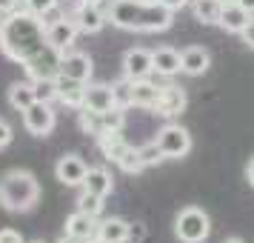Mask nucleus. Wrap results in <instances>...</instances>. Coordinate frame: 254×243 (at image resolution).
Returning a JSON list of instances; mask_svg holds the SVG:
<instances>
[{
    "label": "nucleus",
    "instance_id": "1",
    "mask_svg": "<svg viewBox=\"0 0 254 243\" xmlns=\"http://www.w3.org/2000/svg\"><path fill=\"white\" fill-rule=\"evenodd\" d=\"M46 20L40 14L32 12H12L3 17V29H0V52L14 63H26V60L37 55L46 46Z\"/></svg>",
    "mask_w": 254,
    "mask_h": 243
},
{
    "label": "nucleus",
    "instance_id": "2",
    "mask_svg": "<svg viewBox=\"0 0 254 243\" xmlns=\"http://www.w3.org/2000/svg\"><path fill=\"white\" fill-rule=\"evenodd\" d=\"M109 23L126 32H166L174 23V12L154 0H112L106 9Z\"/></svg>",
    "mask_w": 254,
    "mask_h": 243
},
{
    "label": "nucleus",
    "instance_id": "3",
    "mask_svg": "<svg viewBox=\"0 0 254 243\" xmlns=\"http://www.w3.org/2000/svg\"><path fill=\"white\" fill-rule=\"evenodd\" d=\"M40 200V183L26 169H9L0 177V206L6 212H32Z\"/></svg>",
    "mask_w": 254,
    "mask_h": 243
},
{
    "label": "nucleus",
    "instance_id": "4",
    "mask_svg": "<svg viewBox=\"0 0 254 243\" xmlns=\"http://www.w3.org/2000/svg\"><path fill=\"white\" fill-rule=\"evenodd\" d=\"M174 232H177V238L183 243H203L208 238V232H211L208 215L197 206L183 209V212L177 215V220H174Z\"/></svg>",
    "mask_w": 254,
    "mask_h": 243
},
{
    "label": "nucleus",
    "instance_id": "5",
    "mask_svg": "<svg viewBox=\"0 0 254 243\" xmlns=\"http://www.w3.org/2000/svg\"><path fill=\"white\" fill-rule=\"evenodd\" d=\"M60 60H63V52L55 49L52 43H46L37 55H32V58L26 60V63H20V66L26 69V75H29L32 81H46V78H58L60 75Z\"/></svg>",
    "mask_w": 254,
    "mask_h": 243
},
{
    "label": "nucleus",
    "instance_id": "6",
    "mask_svg": "<svg viewBox=\"0 0 254 243\" xmlns=\"http://www.w3.org/2000/svg\"><path fill=\"white\" fill-rule=\"evenodd\" d=\"M154 140H157V146H160L163 158H183V155H189V149H191V135H189L183 126H177V123L163 126Z\"/></svg>",
    "mask_w": 254,
    "mask_h": 243
},
{
    "label": "nucleus",
    "instance_id": "7",
    "mask_svg": "<svg viewBox=\"0 0 254 243\" xmlns=\"http://www.w3.org/2000/svg\"><path fill=\"white\" fill-rule=\"evenodd\" d=\"M55 123H58V117H55V112H52V103H40V100H35V103L23 112V126H26V132L35 135V138H46V135H52Z\"/></svg>",
    "mask_w": 254,
    "mask_h": 243
},
{
    "label": "nucleus",
    "instance_id": "8",
    "mask_svg": "<svg viewBox=\"0 0 254 243\" xmlns=\"http://www.w3.org/2000/svg\"><path fill=\"white\" fill-rule=\"evenodd\" d=\"M77 35H80V29H77V23L71 20L69 14H60L58 20H49L46 23V40L55 49H60V52H69L74 46Z\"/></svg>",
    "mask_w": 254,
    "mask_h": 243
},
{
    "label": "nucleus",
    "instance_id": "9",
    "mask_svg": "<svg viewBox=\"0 0 254 243\" xmlns=\"http://www.w3.org/2000/svg\"><path fill=\"white\" fill-rule=\"evenodd\" d=\"M69 17L77 23V29H80L83 35H97V32L109 23V17H106L103 9H100L97 3H86V0H83V3L69 14Z\"/></svg>",
    "mask_w": 254,
    "mask_h": 243
},
{
    "label": "nucleus",
    "instance_id": "10",
    "mask_svg": "<svg viewBox=\"0 0 254 243\" xmlns=\"http://www.w3.org/2000/svg\"><path fill=\"white\" fill-rule=\"evenodd\" d=\"M154 72V55L146 49H128L123 55V75L128 81H146Z\"/></svg>",
    "mask_w": 254,
    "mask_h": 243
},
{
    "label": "nucleus",
    "instance_id": "11",
    "mask_svg": "<svg viewBox=\"0 0 254 243\" xmlns=\"http://www.w3.org/2000/svg\"><path fill=\"white\" fill-rule=\"evenodd\" d=\"M86 172H89V166H86L80 155H63L58 166H55V174H58V180L63 186H83Z\"/></svg>",
    "mask_w": 254,
    "mask_h": 243
},
{
    "label": "nucleus",
    "instance_id": "12",
    "mask_svg": "<svg viewBox=\"0 0 254 243\" xmlns=\"http://www.w3.org/2000/svg\"><path fill=\"white\" fill-rule=\"evenodd\" d=\"M92 69L94 63L86 52H63V60H60V75H66L71 81H80V83H89L92 78Z\"/></svg>",
    "mask_w": 254,
    "mask_h": 243
},
{
    "label": "nucleus",
    "instance_id": "13",
    "mask_svg": "<svg viewBox=\"0 0 254 243\" xmlns=\"http://www.w3.org/2000/svg\"><path fill=\"white\" fill-rule=\"evenodd\" d=\"M55 83H58V100H60V103L80 112L83 100H86V83L71 81V78H66V75H58Z\"/></svg>",
    "mask_w": 254,
    "mask_h": 243
},
{
    "label": "nucleus",
    "instance_id": "14",
    "mask_svg": "<svg viewBox=\"0 0 254 243\" xmlns=\"http://www.w3.org/2000/svg\"><path fill=\"white\" fill-rule=\"evenodd\" d=\"M115 86L109 83H94V86H86V100H83V109H92V112H109L115 109Z\"/></svg>",
    "mask_w": 254,
    "mask_h": 243
},
{
    "label": "nucleus",
    "instance_id": "15",
    "mask_svg": "<svg viewBox=\"0 0 254 243\" xmlns=\"http://www.w3.org/2000/svg\"><path fill=\"white\" fill-rule=\"evenodd\" d=\"M183 109H186V92L180 89V86H174V83H166L160 100H157V106H154V112L163 115V117H177Z\"/></svg>",
    "mask_w": 254,
    "mask_h": 243
},
{
    "label": "nucleus",
    "instance_id": "16",
    "mask_svg": "<svg viewBox=\"0 0 254 243\" xmlns=\"http://www.w3.org/2000/svg\"><path fill=\"white\" fill-rule=\"evenodd\" d=\"M163 94V86L146 81H131V106H140V109H154L157 100Z\"/></svg>",
    "mask_w": 254,
    "mask_h": 243
},
{
    "label": "nucleus",
    "instance_id": "17",
    "mask_svg": "<svg viewBox=\"0 0 254 243\" xmlns=\"http://www.w3.org/2000/svg\"><path fill=\"white\" fill-rule=\"evenodd\" d=\"M66 235H71V238H77V241H92L94 235H97V220L92 218V215H86V212H74V215H69L66 218Z\"/></svg>",
    "mask_w": 254,
    "mask_h": 243
},
{
    "label": "nucleus",
    "instance_id": "18",
    "mask_svg": "<svg viewBox=\"0 0 254 243\" xmlns=\"http://www.w3.org/2000/svg\"><path fill=\"white\" fill-rule=\"evenodd\" d=\"M249 20H252V14L243 9L240 3H226L223 6V12H220V23L226 32H231V35H240L243 29L249 26Z\"/></svg>",
    "mask_w": 254,
    "mask_h": 243
},
{
    "label": "nucleus",
    "instance_id": "19",
    "mask_svg": "<svg viewBox=\"0 0 254 243\" xmlns=\"http://www.w3.org/2000/svg\"><path fill=\"white\" fill-rule=\"evenodd\" d=\"M208 63H211V58H208V52L203 46H189L180 52V69L186 75H191V78L203 75L208 69Z\"/></svg>",
    "mask_w": 254,
    "mask_h": 243
},
{
    "label": "nucleus",
    "instance_id": "20",
    "mask_svg": "<svg viewBox=\"0 0 254 243\" xmlns=\"http://www.w3.org/2000/svg\"><path fill=\"white\" fill-rule=\"evenodd\" d=\"M97 146H100V152L106 155V161H115V163L120 161L128 149H131L126 140H123L120 132H103V135L97 138Z\"/></svg>",
    "mask_w": 254,
    "mask_h": 243
},
{
    "label": "nucleus",
    "instance_id": "21",
    "mask_svg": "<svg viewBox=\"0 0 254 243\" xmlns=\"http://www.w3.org/2000/svg\"><path fill=\"white\" fill-rule=\"evenodd\" d=\"M151 55H154V72L163 75V78H172V75H177V72H183L180 69V52L163 46V49H154Z\"/></svg>",
    "mask_w": 254,
    "mask_h": 243
},
{
    "label": "nucleus",
    "instance_id": "22",
    "mask_svg": "<svg viewBox=\"0 0 254 243\" xmlns=\"http://www.w3.org/2000/svg\"><path fill=\"white\" fill-rule=\"evenodd\" d=\"M83 189L86 192H92V195H100L106 197L112 189H115V180H112V172H106V169H89L86 172V180H83Z\"/></svg>",
    "mask_w": 254,
    "mask_h": 243
},
{
    "label": "nucleus",
    "instance_id": "23",
    "mask_svg": "<svg viewBox=\"0 0 254 243\" xmlns=\"http://www.w3.org/2000/svg\"><path fill=\"white\" fill-rule=\"evenodd\" d=\"M37 97H35V83H29V81H17L9 86V106L12 109H17V112H26L29 106L35 103Z\"/></svg>",
    "mask_w": 254,
    "mask_h": 243
},
{
    "label": "nucleus",
    "instance_id": "24",
    "mask_svg": "<svg viewBox=\"0 0 254 243\" xmlns=\"http://www.w3.org/2000/svg\"><path fill=\"white\" fill-rule=\"evenodd\" d=\"M97 238H103L106 243H126L128 241V223L123 218L103 220V223H97Z\"/></svg>",
    "mask_w": 254,
    "mask_h": 243
},
{
    "label": "nucleus",
    "instance_id": "25",
    "mask_svg": "<svg viewBox=\"0 0 254 243\" xmlns=\"http://www.w3.org/2000/svg\"><path fill=\"white\" fill-rule=\"evenodd\" d=\"M223 0H194L191 9H194V17L206 26H217L220 23V12H223Z\"/></svg>",
    "mask_w": 254,
    "mask_h": 243
},
{
    "label": "nucleus",
    "instance_id": "26",
    "mask_svg": "<svg viewBox=\"0 0 254 243\" xmlns=\"http://www.w3.org/2000/svg\"><path fill=\"white\" fill-rule=\"evenodd\" d=\"M80 129L86 135H94V138H100L103 135V112H92V109H80Z\"/></svg>",
    "mask_w": 254,
    "mask_h": 243
},
{
    "label": "nucleus",
    "instance_id": "27",
    "mask_svg": "<svg viewBox=\"0 0 254 243\" xmlns=\"http://www.w3.org/2000/svg\"><path fill=\"white\" fill-rule=\"evenodd\" d=\"M117 166H120L126 174H137V172L146 169V163H143V158H140V149H134V146H131L120 161H117Z\"/></svg>",
    "mask_w": 254,
    "mask_h": 243
},
{
    "label": "nucleus",
    "instance_id": "28",
    "mask_svg": "<svg viewBox=\"0 0 254 243\" xmlns=\"http://www.w3.org/2000/svg\"><path fill=\"white\" fill-rule=\"evenodd\" d=\"M35 83V97L40 103H52V100H58V83L55 78H46V81H32Z\"/></svg>",
    "mask_w": 254,
    "mask_h": 243
},
{
    "label": "nucleus",
    "instance_id": "29",
    "mask_svg": "<svg viewBox=\"0 0 254 243\" xmlns=\"http://www.w3.org/2000/svg\"><path fill=\"white\" fill-rule=\"evenodd\" d=\"M77 209H80V212H86V215H92V218H97V215L103 212V197L92 195V192H86V189H83L80 200H77Z\"/></svg>",
    "mask_w": 254,
    "mask_h": 243
},
{
    "label": "nucleus",
    "instance_id": "30",
    "mask_svg": "<svg viewBox=\"0 0 254 243\" xmlns=\"http://www.w3.org/2000/svg\"><path fill=\"white\" fill-rule=\"evenodd\" d=\"M26 3V9L32 14H40V17H46L49 12H55L58 9V3L60 0H23Z\"/></svg>",
    "mask_w": 254,
    "mask_h": 243
},
{
    "label": "nucleus",
    "instance_id": "31",
    "mask_svg": "<svg viewBox=\"0 0 254 243\" xmlns=\"http://www.w3.org/2000/svg\"><path fill=\"white\" fill-rule=\"evenodd\" d=\"M140 158H143L146 166L160 163L163 161V152H160V146H157V140H151V143H146V146H140Z\"/></svg>",
    "mask_w": 254,
    "mask_h": 243
},
{
    "label": "nucleus",
    "instance_id": "32",
    "mask_svg": "<svg viewBox=\"0 0 254 243\" xmlns=\"http://www.w3.org/2000/svg\"><path fill=\"white\" fill-rule=\"evenodd\" d=\"M115 100H117V106H131V81H120V83H115Z\"/></svg>",
    "mask_w": 254,
    "mask_h": 243
},
{
    "label": "nucleus",
    "instance_id": "33",
    "mask_svg": "<svg viewBox=\"0 0 254 243\" xmlns=\"http://www.w3.org/2000/svg\"><path fill=\"white\" fill-rule=\"evenodd\" d=\"M12 138H14V132H12V126H9V120L0 117V152L12 143Z\"/></svg>",
    "mask_w": 254,
    "mask_h": 243
},
{
    "label": "nucleus",
    "instance_id": "34",
    "mask_svg": "<svg viewBox=\"0 0 254 243\" xmlns=\"http://www.w3.org/2000/svg\"><path fill=\"white\" fill-rule=\"evenodd\" d=\"M0 243H26V241L20 238V232H14V229H0Z\"/></svg>",
    "mask_w": 254,
    "mask_h": 243
},
{
    "label": "nucleus",
    "instance_id": "35",
    "mask_svg": "<svg viewBox=\"0 0 254 243\" xmlns=\"http://www.w3.org/2000/svg\"><path fill=\"white\" fill-rule=\"evenodd\" d=\"M240 37H243V43H246L249 49H254V17L249 20V26L240 32Z\"/></svg>",
    "mask_w": 254,
    "mask_h": 243
},
{
    "label": "nucleus",
    "instance_id": "36",
    "mask_svg": "<svg viewBox=\"0 0 254 243\" xmlns=\"http://www.w3.org/2000/svg\"><path fill=\"white\" fill-rule=\"evenodd\" d=\"M143 235H146V229L140 223H128V241H143Z\"/></svg>",
    "mask_w": 254,
    "mask_h": 243
},
{
    "label": "nucleus",
    "instance_id": "37",
    "mask_svg": "<svg viewBox=\"0 0 254 243\" xmlns=\"http://www.w3.org/2000/svg\"><path fill=\"white\" fill-rule=\"evenodd\" d=\"M17 3H20V0H0V14H3V17L12 14L14 9H17Z\"/></svg>",
    "mask_w": 254,
    "mask_h": 243
},
{
    "label": "nucleus",
    "instance_id": "38",
    "mask_svg": "<svg viewBox=\"0 0 254 243\" xmlns=\"http://www.w3.org/2000/svg\"><path fill=\"white\" fill-rule=\"evenodd\" d=\"M154 3H160V6H169L172 12H177V9H183L189 0H154Z\"/></svg>",
    "mask_w": 254,
    "mask_h": 243
},
{
    "label": "nucleus",
    "instance_id": "39",
    "mask_svg": "<svg viewBox=\"0 0 254 243\" xmlns=\"http://www.w3.org/2000/svg\"><path fill=\"white\" fill-rule=\"evenodd\" d=\"M246 177H249V183L254 186V158L249 161V166H246Z\"/></svg>",
    "mask_w": 254,
    "mask_h": 243
},
{
    "label": "nucleus",
    "instance_id": "40",
    "mask_svg": "<svg viewBox=\"0 0 254 243\" xmlns=\"http://www.w3.org/2000/svg\"><path fill=\"white\" fill-rule=\"evenodd\" d=\"M237 3H240V6H243L249 14H254V0H237Z\"/></svg>",
    "mask_w": 254,
    "mask_h": 243
},
{
    "label": "nucleus",
    "instance_id": "41",
    "mask_svg": "<svg viewBox=\"0 0 254 243\" xmlns=\"http://www.w3.org/2000/svg\"><path fill=\"white\" fill-rule=\"evenodd\" d=\"M58 243H86V241H77V238H71V235H63Z\"/></svg>",
    "mask_w": 254,
    "mask_h": 243
},
{
    "label": "nucleus",
    "instance_id": "42",
    "mask_svg": "<svg viewBox=\"0 0 254 243\" xmlns=\"http://www.w3.org/2000/svg\"><path fill=\"white\" fill-rule=\"evenodd\" d=\"M89 243H106V241H103V238H97V235H94V238H92Z\"/></svg>",
    "mask_w": 254,
    "mask_h": 243
},
{
    "label": "nucleus",
    "instance_id": "43",
    "mask_svg": "<svg viewBox=\"0 0 254 243\" xmlns=\"http://www.w3.org/2000/svg\"><path fill=\"white\" fill-rule=\"evenodd\" d=\"M86 3H97V6H100V3H106V0H86Z\"/></svg>",
    "mask_w": 254,
    "mask_h": 243
},
{
    "label": "nucleus",
    "instance_id": "44",
    "mask_svg": "<svg viewBox=\"0 0 254 243\" xmlns=\"http://www.w3.org/2000/svg\"><path fill=\"white\" fill-rule=\"evenodd\" d=\"M226 243H243V241H237V238H231V241H226Z\"/></svg>",
    "mask_w": 254,
    "mask_h": 243
},
{
    "label": "nucleus",
    "instance_id": "45",
    "mask_svg": "<svg viewBox=\"0 0 254 243\" xmlns=\"http://www.w3.org/2000/svg\"><path fill=\"white\" fill-rule=\"evenodd\" d=\"M223 3H237V0H223Z\"/></svg>",
    "mask_w": 254,
    "mask_h": 243
},
{
    "label": "nucleus",
    "instance_id": "46",
    "mask_svg": "<svg viewBox=\"0 0 254 243\" xmlns=\"http://www.w3.org/2000/svg\"><path fill=\"white\" fill-rule=\"evenodd\" d=\"M0 29H3V14H0Z\"/></svg>",
    "mask_w": 254,
    "mask_h": 243
},
{
    "label": "nucleus",
    "instance_id": "47",
    "mask_svg": "<svg viewBox=\"0 0 254 243\" xmlns=\"http://www.w3.org/2000/svg\"><path fill=\"white\" fill-rule=\"evenodd\" d=\"M32 243H43V241H32Z\"/></svg>",
    "mask_w": 254,
    "mask_h": 243
}]
</instances>
